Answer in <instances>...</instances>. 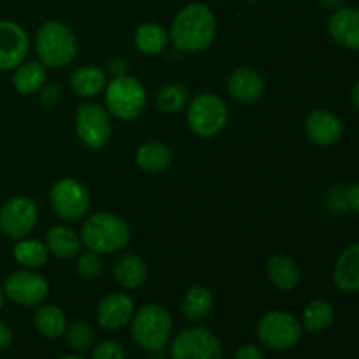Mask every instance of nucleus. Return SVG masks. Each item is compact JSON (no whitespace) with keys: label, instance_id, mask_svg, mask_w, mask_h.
I'll return each mask as SVG.
<instances>
[{"label":"nucleus","instance_id":"f257e3e1","mask_svg":"<svg viewBox=\"0 0 359 359\" xmlns=\"http://www.w3.org/2000/svg\"><path fill=\"white\" fill-rule=\"evenodd\" d=\"M216 16L205 4L193 2L182 7L170 25V39L182 53H202L216 37Z\"/></svg>","mask_w":359,"mask_h":359},{"label":"nucleus","instance_id":"f03ea898","mask_svg":"<svg viewBox=\"0 0 359 359\" xmlns=\"http://www.w3.org/2000/svg\"><path fill=\"white\" fill-rule=\"evenodd\" d=\"M81 242L97 255H114L128 245L130 228L126 221L111 212H97L84 221Z\"/></svg>","mask_w":359,"mask_h":359},{"label":"nucleus","instance_id":"7ed1b4c3","mask_svg":"<svg viewBox=\"0 0 359 359\" xmlns=\"http://www.w3.org/2000/svg\"><path fill=\"white\" fill-rule=\"evenodd\" d=\"M174 321L170 312L158 304L144 305L130 321V335L140 349L160 353L172 339Z\"/></svg>","mask_w":359,"mask_h":359},{"label":"nucleus","instance_id":"20e7f679","mask_svg":"<svg viewBox=\"0 0 359 359\" xmlns=\"http://www.w3.org/2000/svg\"><path fill=\"white\" fill-rule=\"evenodd\" d=\"M35 51L39 62L49 69H62L69 65L77 55V39L67 25L48 21L35 35Z\"/></svg>","mask_w":359,"mask_h":359},{"label":"nucleus","instance_id":"39448f33","mask_svg":"<svg viewBox=\"0 0 359 359\" xmlns=\"http://www.w3.org/2000/svg\"><path fill=\"white\" fill-rule=\"evenodd\" d=\"M146 102L147 97L142 83L132 76L123 74L105 86V105L109 114L123 121L139 118L146 107Z\"/></svg>","mask_w":359,"mask_h":359},{"label":"nucleus","instance_id":"423d86ee","mask_svg":"<svg viewBox=\"0 0 359 359\" xmlns=\"http://www.w3.org/2000/svg\"><path fill=\"white\" fill-rule=\"evenodd\" d=\"M302 323L293 314L284 311H270L259 319L256 326V337L263 347L276 353L290 351L300 342Z\"/></svg>","mask_w":359,"mask_h":359},{"label":"nucleus","instance_id":"0eeeda50","mask_svg":"<svg viewBox=\"0 0 359 359\" xmlns=\"http://www.w3.org/2000/svg\"><path fill=\"white\" fill-rule=\"evenodd\" d=\"M188 125L203 139L216 137L228 121V107L216 93H200L188 104Z\"/></svg>","mask_w":359,"mask_h":359},{"label":"nucleus","instance_id":"6e6552de","mask_svg":"<svg viewBox=\"0 0 359 359\" xmlns=\"http://www.w3.org/2000/svg\"><path fill=\"white\" fill-rule=\"evenodd\" d=\"M170 359H223V346L212 332L193 326L172 340Z\"/></svg>","mask_w":359,"mask_h":359},{"label":"nucleus","instance_id":"1a4fd4ad","mask_svg":"<svg viewBox=\"0 0 359 359\" xmlns=\"http://www.w3.org/2000/svg\"><path fill=\"white\" fill-rule=\"evenodd\" d=\"M49 202L62 219L79 221L90 209V193L76 179L63 177L53 184Z\"/></svg>","mask_w":359,"mask_h":359},{"label":"nucleus","instance_id":"9d476101","mask_svg":"<svg viewBox=\"0 0 359 359\" xmlns=\"http://www.w3.org/2000/svg\"><path fill=\"white\" fill-rule=\"evenodd\" d=\"M76 132L84 146L100 149L111 140L112 123L109 111L98 104H83L76 112Z\"/></svg>","mask_w":359,"mask_h":359},{"label":"nucleus","instance_id":"9b49d317","mask_svg":"<svg viewBox=\"0 0 359 359\" xmlns=\"http://www.w3.org/2000/svg\"><path fill=\"white\" fill-rule=\"evenodd\" d=\"M37 216L39 210L34 200L28 196H14L0 207V230L14 241L27 238L37 223Z\"/></svg>","mask_w":359,"mask_h":359},{"label":"nucleus","instance_id":"f8f14e48","mask_svg":"<svg viewBox=\"0 0 359 359\" xmlns=\"http://www.w3.org/2000/svg\"><path fill=\"white\" fill-rule=\"evenodd\" d=\"M48 291L49 286L44 277L28 270L13 272L4 283V294L11 302L25 307L41 305L48 297Z\"/></svg>","mask_w":359,"mask_h":359},{"label":"nucleus","instance_id":"ddd939ff","mask_svg":"<svg viewBox=\"0 0 359 359\" xmlns=\"http://www.w3.org/2000/svg\"><path fill=\"white\" fill-rule=\"evenodd\" d=\"M30 49L27 32L14 21L0 20V72H9L25 62Z\"/></svg>","mask_w":359,"mask_h":359},{"label":"nucleus","instance_id":"4468645a","mask_svg":"<svg viewBox=\"0 0 359 359\" xmlns=\"http://www.w3.org/2000/svg\"><path fill=\"white\" fill-rule=\"evenodd\" d=\"M135 314L133 300L126 293H109L97 307V323L104 330H121Z\"/></svg>","mask_w":359,"mask_h":359},{"label":"nucleus","instance_id":"2eb2a0df","mask_svg":"<svg viewBox=\"0 0 359 359\" xmlns=\"http://www.w3.org/2000/svg\"><path fill=\"white\" fill-rule=\"evenodd\" d=\"M305 133L318 146H333L344 135V125L335 112L316 109L305 118Z\"/></svg>","mask_w":359,"mask_h":359},{"label":"nucleus","instance_id":"dca6fc26","mask_svg":"<svg viewBox=\"0 0 359 359\" xmlns=\"http://www.w3.org/2000/svg\"><path fill=\"white\" fill-rule=\"evenodd\" d=\"M328 32L337 46L349 51H359V9L340 7L333 11L328 21Z\"/></svg>","mask_w":359,"mask_h":359},{"label":"nucleus","instance_id":"f3484780","mask_svg":"<svg viewBox=\"0 0 359 359\" xmlns=\"http://www.w3.org/2000/svg\"><path fill=\"white\" fill-rule=\"evenodd\" d=\"M228 93L233 100L242 104L256 102L265 91V81L251 67H238L228 77Z\"/></svg>","mask_w":359,"mask_h":359},{"label":"nucleus","instance_id":"a211bd4d","mask_svg":"<svg viewBox=\"0 0 359 359\" xmlns=\"http://www.w3.org/2000/svg\"><path fill=\"white\" fill-rule=\"evenodd\" d=\"M333 283L342 293H359V242L339 256L333 269Z\"/></svg>","mask_w":359,"mask_h":359},{"label":"nucleus","instance_id":"6ab92c4d","mask_svg":"<svg viewBox=\"0 0 359 359\" xmlns=\"http://www.w3.org/2000/svg\"><path fill=\"white\" fill-rule=\"evenodd\" d=\"M69 84L74 95L81 98H91L107 86V74H105L104 69L97 65L77 67L70 74Z\"/></svg>","mask_w":359,"mask_h":359},{"label":"nucleus","instance_id":"aec40b11","mask_svg":"<svg viewBox=\"0 0 359 359\" xmlns=\"http://www.w3.org/2000/svg\"><path fill=\"white\" fill-rule=\"evenodd\" d=\"M269 277L280 291H293L300 284L302 272L291 256L276 252L269 259Z\"/></svg>","mask_w":359,"mask_h":359},{"label":"nucleus","instance_id":"412c9836","mask_svg":"<svg viewBox=\"0 0 359 359\" xmlns=\"http://www.w3.org/2000/svg\"><path fill=\"white\" fill-rule=\"evenodd\" d=\"M81 237L69 226L56 224L46 231V248L49 252L62 259L76 258L81 252Z\"/></svg>","mask_w":359,"mask_h":359},{"label":"nucleus","instance_id":"4be33fe9","mask_svg":"<svg viewBox=\"0 0 359 359\" xmlns=\"http://www.w3.org/2000/svg\"><path fill=\"white\" fill-rule=\"evenodd\" d=\"M172 160H174V154H172L170 147L158 140L142 144L135 154L139 168H142L144 172H151V174L165 172L172 165Z\"/></svg>","mask_w":359,"mask_h":359},{"label":"nucleus","instance_id":"5701e85b","mask_svg":"<svg viewBox=\"0 0 359 359\" xmlns=\"http://www.w3.org/2000/svg\"><path fill=\"white\" fill-rule=\"evenodd\" d=\"M214 309V297L209 287L193 286L182 298L181 311L189 323H202L210 316Z\"/></svg>","mask_w":359,"mask_h":359},{"label":"nucleus","instance_id":"b1692460","mask_svg":"<svg viewBox=\"0 0 359 359\" xmlns=\"http://www.w3.org/2000/svg\"><path fill=\"white\" fill-rule=\"evenodd\" d=\"M114 277L125 290H135L142 286L147 277V266L140 256L126 252L114 263Z\"/></svg>","mask_w":359,"mask_h":359},{"label":"nucleus","instance_id":"393cba45","mask_svg":"<svg viewBox=\"0 0 359 359\" xmlns=\"http://www.w3.org/2000/svg\"><path fill=\"white\" fill-rule=\"evenodd\" d=\"M34 326L46 339H60L65 335L67 316L56 305H41L34 314Z\"/></svg>","mask_w":359,"mask_h":359},{"label":"nucleus","instance_id":"a878e982","mask_svg":"<svg viewBox=\"0 0 359 359\" xmlns=\"http://www.w3.org/2000/svg\"><path fill=\"white\" fill-rule=\"evenodd\" d=\"M46 83V67L41 62H23L16 67L13 84L18 93L34 95Z\"/></svg>","mask_w":359,"mask_h":359},{"label":"nucleus","instance_id":"bb28decb","mask_svg":"<svg viewBox=\"0 0 359 359\" xmlns=\"http://www.w3.org/2000/svg\"><path fill=\"white\" fill-rule=\"evenodd\" d=\"M335 321V309L328 300H314L304 309L302 314V328L309 333L325 332Z\"/></svg>","mask_w":359,"mask_h":359},{"label":"nucleus","instance_id":"cd10ccee","mask_svg":"<svg viewBox=\"0 0 359 359\" xmlns=\"http://www.w3.org/2000/svg\"><path fill=\"white\" fill-rule=\"evenodd\" d=\"M167 42V30L158 23H144L135 32V46L142 55H160Z\"/></svg>","mask_w":359,"mask_h":359},{"label":"nucleus","instance_id":"c85d7f7f","mask_svg":"<svg viewBox=\"0 0 359 359\" xmlns=\"http://www.w3.org/2000/svg\"><path fill=\"white\" fill-rule=\"evenodd\" d=\"M48 248L41 241L34 238H21L13 248V256L25 269H41L48 263Z\"/></svg>","mask_w":359,"mask_h":359},{"label":"nucleus","instance_id":"c756f323","mask_svg":"<svg viewBox=\"0 0 359 359\" xmlns=\"http://www.w3.org/2000/svg\"><path fill=\"white\" fill-rule=\"evenodd\" d=\"M189 90L184 84H167L161 88L156 95V105L160 111L167 112V114H177V112L184 111L189 104Z\"/></svg>","mask_w":359,"mask_h":359},{"label":"nucleus","instance_id":"7c9ffc66","mask_svg":"<svg viewBox=\"0 0 359 359\" xmlns=\"http://www.w3.org/2000/svg\"><path fill=\"white\" fill-rule=\"evenodd\" d=\"M65 339L74 353H86L91 347V344H93L95 330L88 321L76 319V321H72L70 325H67Z\"/></svg>","mask_w":359,"mask_h":359},{"label":"nucleus","instance_id":"2f4dec72","mask_svg":"<svg viewBox=\"0 0 359 359\" xmlns=\"http://www.w3.org/2000/svg\"><path fill=\"white\" fill-rule=\"evenodd\" d=\"M77 273L84 280H95L102 273V259L100 255L93 251H86L79 256L76 265Z\"/></svg>","mask_w":359,"mask_h":359},{"label":"nucleus","instance_id":"473e14b6","mask_svg":"<svg viewBox=\"0 0 359 359\" xmlns=\"http://www.w3.org/2000/svg\"><path fill=\"white\" fill-rule=\"evenodd\" d=\"M91 359H126L123 346L116 340H102L91 353Z\"/></svg>","mask_w":359,"mask_h":359},{"label":"nucleus","instance_id":"72a5a7b5","mask_svg":"<svg viewBox=\"0 0 359 359\" xmlns=\"http://www.w3.org/2000/svg\"><path fill=\"white\" fill-rule=\"evenodd\" d=\"M233 359H265V356H263V351L258 346L248 344V346H242L235 351Z\"/></svg>","mask_w":359,"mask_h":359},{"label":"nucleus","instance_id":"f704fd0d","mask_svg":"<svg viewBox=\"0 0 359 359\" xmlns=\"http://www.w3.org/2000/svg\"><path fill=\"white\" fill-rule=\"evenodd\" d=\"M60 95H62V91H60L58 86L46 88L44 93H42V104H44L46 107H53V105L60 100Z\"/></svg>","mask_w":359,"mask_h":359},{"label":"nucleus","instance_id":"c9c22d12","mask_svg":"<svg viewBox=\"0 0 359 359\" xmlns=\"http://www.w3.org/2000/svg\"><path fill=\"white\" fill-rule=\"evenodd\" d=\"M13 330L6 323L0 321V351H6L13 344Z\"/></svg>","mask_w":359,"mask_h":359},{"label":"nucleus","instance_id":"e433bc0d","mask_svg":"<svg viewBox=\"0 0 359 359\" xmlns=\"http://www.w3.org/2000/svg\"><path fill=\"white\" fill-rule=\"evenodd\" d=\"M347 203L354 212L359 214V181L347 189Z\"/></svg>","mask_w":359,"mask_h":359},{"label":"nucleus","instance_id":"4c0bfd02","mask_svg":"<svg viewBox=\"0 0 359 359\" xmlns=\"http://www.w3.org/2000/svg\"><path fill=\"white\" fill-rule=\"evenodd\" d=\"M318 2L321 4L325 9L337 11V9H340V7H344V2H346V0H318Z\"/></svg>","mask_w":359,"mask_h":359},{"label":"nucleus","instance_id":"58836bf2","mask_svg":"<svg viewBox=\"0 0 359 359\" xmlns=\"http://www.w3.org/2000/svg\"><path fill=\"white\" fill-rule=\"evenodd\" d=\"M126 63L123 62V60H112L111 62V67H112V74H114V77H118V76H123V74H125V69H126Z\"/></svg>","mask_w":359,"mask_h":359},{"label":"nucleus","instance_id":"ea45409f","mask_svg":"<svg viewBox=\"0 0 359 359\" xmlns=\"http://www.w3.org/2000/svg\"><path fill=\"white\" fill-rule=\"evenodd\" d=\"M351 104L359 112V81L351 88Z\"/></svg>","mask_w":359,"mask_h":359},{"label":"nucleus","instance_id":"a19ab883","mask_svg":"<svg viewBox=\"0 0 359 359\" xmlns=\"http://www.w3.org/2000/svg\"><path fill=\"white\" fill-rule=\"evenodd\" d=\"M58 359H84V358L77 356V354H69V356H63V358H58Z\"/></svg>","mask_w":359,"mask_h":359},{"label":"nucleus","instance_id":"79ce46f5","mask_svg":"<svg viewBox=\"0 0 359 359\" xmlns=\"http://www.w3.org/2000/svg\"><path fill=\"white\" fill-rule=\"evenodd\" d=\"M2 305H4V290L2 286H0V309H2Z\"/></svg>","mask_w":359,"mask_h":359},{"label":"nucleus","instance_id":"37998d69","mask_svg":"<svg viewBox=\"0 0 359 359\" xmlns=\"http://www.w3.org/2000/svg\"><path fill=\"white\" fill-rule=\"evenodd\" d=\"M245 2H258V0H245Z\"/></svg>","mask_w":359,"mask_h":359}]
</instances>
